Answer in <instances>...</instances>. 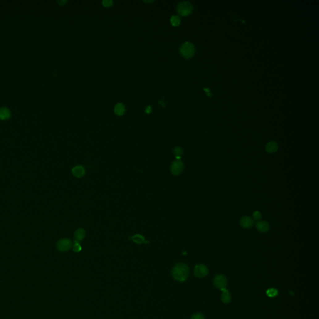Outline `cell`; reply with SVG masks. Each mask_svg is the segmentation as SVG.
I'll use <instances>...</instances> for the list:
<instances>
[{
	"label": "cell",
	"mask_w": 319,
	"mask_h": 319,
	"mask_svg": "<svg viewBox=\"0 0 319 319\" xmlns=\"http://www.w3.org/2000/svg\"><path fill=\"white\" fill-rule=\"evenodd\" d=\"M125 111V106L122 103H119L115 105V108H114V112L117 115L120 116V115H124Z\"/></svg>",
	"instance_id": "cell-13"
},
{
	"label": "cell",
	"mask_w": 319,
	"mask_h": 319,
	"mask_svg": "<svg viewBox=\"0 0 319 319\" xmlns=\"http://www.w3.org/2000/svg\"><path fill=\"white\" fill-rule=\"evenodd\" d=\"M278 149V144L274 141H271L266 146V150L269 153H273L277 152Z\"/></svg>",
	"instance_id": "cell-11"
},
{
	"label": "cell",
	"mask_w": 319,
	"mask_h": 319,
	"mask_svg": "<svg viewBox=\"0 0 319 319\" xmlns=\"http://www.w3.org/2000/svg\"><path fill=\"white\" fill-rule=\"evenodd\" d=\"M240 225L246 229L251 228L254 225V220L249 216H243L241 218L239 221Z\"/></svg>",
	"instance_id": "cell-8"
},
{
	"label": "cell",
	"mask_w": 319,
	"mask_h": 319,
	"mask_svg": "<svg viewBox=\"0 0 319 319\" xmlns=\"http://www.w3.org/2000/svg\"><path fill=\"white\" fill-rule=\"evenodd\" d=\"M173 154L177 158V160H180L182 155L183 154V150L180 147H176L173 150Z\"/></svg>",
	"instance_id": "cell-17"
},
{
	"label": "cell",
	"mask_w": 319,
	"mask_h": 319,
	"mask_svg": "<svg viewBox=\"0 0 319 319\" xmlns=\"http://www.w3.org/2000/svg\"><path fill=\"white\" fill-rule=\"evenodd\" d=\"M181 23L180 18L178 16H173L171 18V23L173 26H178Z\"/></svg>",
	"instance_id": "cell-18"
},
{
	"label": "cell",
	"mask_w": 319,
	"mask_h": 319,
	"mask_svg": "<svg viewBox=\"0 0 319 319\" xmlns=\"http://www.w3.org/2000/svg\"><path fill=\"white\" fill-rule=\"evenodd\" d=\"M195 275L198 277H203L208 274V269L207 267L203 264H199L195 266Z\"/></svg>",
	"instance_id": "cell-7"
},
{
	"label": "cell",
	"mask_w": 319,
	"mask_h": 319,
	"mask_svg": "<svg viewBox=\"0 0 319 319\" xmlns=\"http://www.w3.org/2000/svg\"><path fill=\"white\" fill-rule=\"evenodd\" d=\"M267 295L270 297H275L277 294H278V291L277 289H269L267 291Z\"/></svg>",
	"instance_id": "cell-19"
},
{
	"label": "cell",
	"mask_w": 319,
	"mask_h": 319,
	"mask_svg": "<svg viewBox=\"0 0 319 319\" xmlns=\"http://www.w3.org/2000/svg\"><path fill=\"white\" fill-rule=\"evenodd\" d=\"M72 173L76 178H81L85 174V169L82 166H76L72 169Z\"/></svg>",
	"instance_id": "cell-9"
},
{
	"label": "cell",
	"mask_w": 319,
	"mask_h": 319,
	"mask_svg": "<svg viewBox=\"0 0 319 319\" xmlns=\"http://www.w3.org/2000/svg\"><path fill=\"white\" fill-rule=\"evenodd\" d=\"M183 168L184 165L182 161L180 160H176L171 164V171L173 175L177 176L179 175L183 171Z\"/></svg>",
	"instance_id": "cell-4"
},
{
	"label": "cell",
	"mask_w": 319,
	"mask_h": 319,
	"mask_svg": "<svg viewBox=\"0 0 319 319\" xmlns=\"http://www.w3.org/2000/svg\"><path fill=\"white\" fill-rule=\"evenodd\" d=\"M85 236H86V232H85L84 229L82 228L78 229V230H76V231L75 232V234H74V237H75L76 242H78L79 241H81V240H82L84 238Z\"/></svg>",
	"instance_id": "cell-12"
},
{
	"label": "cell",
	"mask_w": 319,
	"mask_h": 319,
	"mask_svg": "<svg viewBox=\"0 0 319 319\" xmlns=\"http://www.w3.org/2000/svg\"><path fill=\"white\" fill-rule=\"evenodd\" d=\"M72 247V242L69 239H62L57 243V247L59 251L61 252H65L70 249Z\"/></svg>",
	"instance_id": "cell-6"
},
{
	"label": "cell",
	"mask_w": 319,
	"mask_h": 319,
	"mask_svg": "<svg viewBox=\"0 0 319 319\" xmlns=\"http://www.w3.org/2000/svg\"><path fill=\"white\" fill-rule=\"evenodd\" d=\"M145 112H146V113H147V114H150V113L152 112V108H151L150 106H149V107H147V109H146V110H145Z\"/></svg>",
	"instance_id": "cell-24"
},
{
	"label": "cell",
	"mask_w": 319,
	"mask_h": 319,
	"mask_svg": "<svg viewBox=\"0 0 319 319\" xmlns=\"http://www.w3.org/2000/svg\"><path fill=\"white\" fill-rule=\"evenodd\" d=\"M189 268L187 265L180 263L176 264L172 271V275L174 279L180 282L185 281L188 277Z\"/></svg>",
	"instance_id": "cell-1"
},
{
	"label": "cell",
	"mask_w": 319,
	"mask_h": 319,
	"mask_svg": "<svg viewBox=\"0 0 319 319\" xmlns=\"http://www.w3.org/2000/svg\"><path fill=\"white\" fill-rule=\"evenodd\" d=\"M214 284L219 289L223 291L226 289L228 281L226 277L223 275H218L214 279Z\"/></svg>",
	"instance_id": "cell-5"
},
{
	"label": "cell",
	"mask_w": 319,
	"mask_h": 319,
	"mask_svg": "<svg viewBox=\"0 0 319 319\" xmlns=\"http://www.w3.org/2000/svg\"><path fill=\"white\" fill-rule=\"evenodd\" d=\"M222 291H223V295L221 297L222 301L225 304L229 303L231 302V296H230V294L229 293L228 291L226 289L223 290Z\"/></svg>",
	"instance_id": "cell-15"
},
{
	"label": "cell",
	"mask_w": 319,
	"mask_h": 319,
	"mask_svg": "<svg viewBox=\"0 0 319 319\" xmlns=\"http://www.w3.org/2000/svg\"><path fill=\"white\" fill-rule=\"evenodd\" d=\"M253 216L254 220H259L261 218V214L260 213V212L256 211L253 213Z\"/></svg>",
	"instance_id": "cell-21"
},
{
	"label": "cell",
	"mask_w": 319,
	"mask_h": 319,
	"mask_svg": "<svg viewBox=\"0 0 319 319\" xmlns=\"http://www.w3.org/2000/svg\"><path fill=\"white\" fill-rule=\"evenodd\" d=\"M192 11L193 6L189 2H182L177 6V11L180 15L183 16L190 15Z\"/></svg>",
	"instance_id": "cell-3"
},
{
	"label": "cell",
	"mask_w": 319,
	"mask_h": 319,
	"mask_svg": "<svg viewBox=\"0 0 319 319\" xmlns=\"http://www.w3.org/2000/svg\"><path fill=\"white\" fill-rule=\"evenodd\" d=\"M102 5L106 8H109L112 6L113 2L111 1V0H105V1L102 2Z\"/></svg>",
	"instance_id": "cell-20"
},
{
	"label": "cell",
	"mask_w": 319,
	"mask_h": 319,
	"mask_svg": "<svg viewBox=\"0 0 319 319\" xmlns=\"http://www.w3.org/2000/svg\"><path fill=\"white\" fill-rule=\"evenodd\" d=\"M10 116V112L9 109L6 107H2L0 109V119L2 120L7 119Z\"/></svg>",
	"instance_id": "cell-14"
},
{
	"label": "cell",
	"mask_w": 319,
	"mask_h": 319,
	"mask_svg": "<svg viewBox=\"0 0 319 319\" xmlns=\"http://www.w3.org/2000/svg\"><path fill=\"white\" fill-rule=\"evenodd\" d=\"M191 319H204V316L201 314V313H196V314H194L193 315L192 317H191Z\"/></svg>",
	"instance_id": "cell-23"
},
{
	"label": "cell",
	"mask_w": 319,
	"mask_h": 319,
	"mask_svg": "<svg viewBox=\"0 0 319 319\" xmlns=\"http://www.w3.org/2000/svg\"><path fill=\"white\" fill-rule=\"evenodd\" d=\"M73 250L75 252H79L81 250V246L78 242H76L75 244L73 246Z\"/></svg>",
	"instance_id": "cell-22"
},
{
	"label": "cell",
	"mask_w": 319,
	"mask_h": 319,
	"mask_svg": "<svg viewBox=\"0 0 319 319\" xmlns=\"http://www.w3.org/2000/svg\"><path fill=\"white\" fill-rule=\"evenodd\" d=\"M256 229L261 233H266L270 229L269 224L266 221L257 222V223L256 225Z\"/></svg>",
	"instance_id": "cell-10"
},
{
	"label": "cell",
	"mask_w": 319,
	"mask_h": 319,
	"mask_svg": "<svg viewBox=\"0 0 319 319\" xmlns=\"http://www.w3.org/2000/svg\"><path fill=\"white\" fill-rule=\"evenodd\" d=\"M195 52V48L194 45L190 43L186 42L181 46L180 53L186 59H190L193 56Z\"/></svg>",
	"instance_id": "cell-2"
},
{
	"label": "cell",
	"mask_w": 319,
	"mask_h": 319,
	"mask_svg": "<svg viewBox=\"0 0 319 319\" xmlns=\"http://www.w3.org/2000/svg\"><path fill=\"white\" fill-rule=\"evenodd\" d=\"M132 239L133 240V242H135V243H137V244H142L145 241L144 237L143 236L140 235V234L134 235L132 237Z\"/></svg>",
	"instance_id": "cell-16"
}]
</instances>
